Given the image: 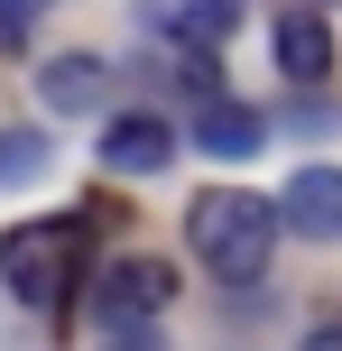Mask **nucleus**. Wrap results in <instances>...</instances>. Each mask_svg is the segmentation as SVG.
Listing matches in <instances>:
<instances>
[{"label":"nucleus","mask_w":342,"mask_h":351,"mask_svg":"<svg viewBox=\"0 0 342 351\" xmlns=\"http://www.w3.org/2000/svg\"><path fill=\"white\" fill-rule=\"evenodd\" d=\"M185 241H195V259L222 287H250L269 268V250H278V204L269 194H241V185H213V194L185 204Z\"/></svg>","instance_id":"1"},{"label":"nucleus","mask_w":342,"mask_h":351,"mask_svg":"<svg viewBox=\"0 0 342 351\" xmlns=\"http://www.w3.org/2000/svg\"><path fill=\"white\" fill-rule=\"evenodd\" d=\"M74 250H84V222H10L0 231V278H10L19 305H56L74 287Z\"/></svg>","instance_id":"2"},{"label":"nucleus","mask_w":342,"mask_h":351,"mask_svg":"<svg viewBox=\"0 0 342 351\" xmlns=\"http://www.w3.org/2000/svg\"><path fill=\"white\" fill-rule=\"evenodd\" d=\"M278 231H296V241H342V167L287 176V194H278Z\"/></svg>","instance_id":"3"},{"label":"nucleus","mask_w":342,"mask_h":351,"mask_svg":"<svg viewBox=\"0 0 342 351\" xmlns=\"http://www.w3.org/2000/svg\"><path fill=\"white\" fill-rule=\"evenodd\" d=\"M102 167L111 176H167V167H176V130L148 121V111H130V121L102 130Z\"/></svg>","instance_id":"4"},{"label":"nucleus","mask_w":342,"mask_h":351,"mask_svg":"<svg viewBox=\"0 0 342 351\" xmlns=\"http://www.w3.org/2000/svg\"><path fill=\"white\" fill-rule=\"evenodd\" d=\"M167 296H176V278H167L158 259H121V268H102V315H111V324H139V315H158Z\"/></svg>","instance_id":"5"},{"label":"nucleus","mask_w":342,"mask_h":351,"mask_svg":"<svg viewBox=\"0 0 342 351\" xmlns=\"http://www.w3.org/2000/svg\"><path fill=\"white\" fill-rule=\"evenodd\" d=\"M278 65H287V84H324L333 74V28L315 10H287L278 19Z\"/></svg>","instance_id":"6"},{"label":"nucleus","mask_w":342,"mask_h":351,"mask_svg":"<svg viewBox=\"0 0 342 351\" xmlns=\"http://www.w3.org/2000/svg\"><path fill=\"white\" fill-rule=\"evenodd\" d=\"M259 139H269V121L241 111V102H204L195 111V148H213V158H250Z\"/></svg>","instance_id":"7"},{"label":"nucleus","mask_w":342,"mask_h":351,"mask_svg":"<svg viewBox=\"0 0 342 351\" xmlns=\"http://www.w3.org/2000/svg\"><path fill=\"white\" fill-rule=\"evenodd\" d=\"M102 102V56H56L47 65V111H93Z\"/></svg>","instance_id":"8"},{"label":"nucleus","mask_w":342,"mask_h":351,"mask_svg":"<svg viewBox=\"0 0 342 351\" xmlns=\"http://www.w3.org/2000/svg\"><path fill=\"white\" fill-rule=\"evenodd\" d=\"M232 28H241V0H195V10H176V37H185V47H222Z\"/></svg>","instance_id":"9"},{"label":"nucleus","mask_w":342,"mask_h":351,"mask_svg":"<svg viewBox=\"0 0 342 351\" xmlns=\"http://www.w3.org/2000/svg\"><path fill=\"white\" fill-rule=\"evenodd\" d=\"M37 19H47V0H0V56H28Z\"/></svg>","instance_id":"10"}]
</instances>
